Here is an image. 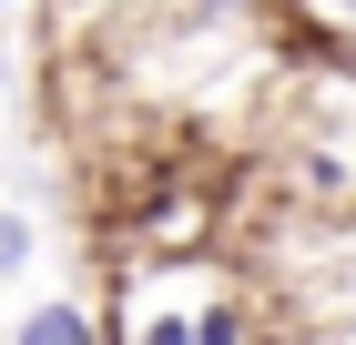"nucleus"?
<instances>
[{
  "mask_svg": "<svg viewBox=\"0 0 356 345\" xmlns=\"http://www.w3.org/2000/svg\"><path fill=\"white\" fill-rule=\"evenodd\" d=\"M153 345H193V315L184 325H153Z\"/></svg>",
  "mask_w": 356,
  "mask_h": 345,
  "instance_id": "4",
  "label": "nucleus"
},
{
  "mask_svg": "<svg viewBox=\"0 0 356 345\" xmlns=\"http://www.w3.org/2000/svg\"><path fill=\"white\" fill-rule=\"evenodd\" d=\"M193 345H245V335H234V315H193Z\"/></svg>",
  "mask_w": 356,
  "mask_h": 345,
  "instance_id": "2",
  "label": "nucleus"
},
{
  "mask_svg": "<svg viewBox=\"0 0 356 345\" xmlns=\"http://www.w3.org/2000/svg\"><path fill=\"white\" fill-rule=\"evenodd\" d=\"M21 345H92V325L72 305H41V315H21Z\"/></svg>",
  "mask_w": 356,
  "mask_h": 345,
  "instance_id": "1",
  "label": "nucleus"
},
{
  "mask_svg": "<svg viewBox=\"0 0 356 345\" xmlns=\"http://www.w3.org/2000/svg\"><path fill=\"white\" fill-rule=\"evenodd\" d=\"M21 254H31V234H21V224H10V213H0V274L21 264Z\"/></svg>",
  "mask_w": 356,
  "mask_h": 345,
  "instance_id": "3",
  "label": "nucleus"
}]
</instances>
